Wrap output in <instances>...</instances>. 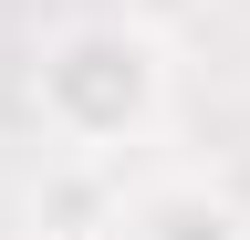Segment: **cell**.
I'll return each mask as SVG.
<instances>
[{"mask_svg":"<svg viewBox=\"0 0 250 240\" xmlns=\"http://www.w3.org/2000/svg\"><path fill=\"white\" fill-rule=\"evenodd\" d=\"M31 115L73 167H104L115 146L167 126V32H146L136 11L62 21L31 52Z\"/></svg>","mask_w":250,"mask_h":240,"instance_id":"6da1fadb","label":"cell"},{"mask_svg":"<svg viewBox=\"0 0 250 240\" xmlns=\"http://www.w3.org/2000/svg\"><path fill=\"white\" fill-rule=\"evenodd\" d=\"M136 240H250V219L229 198H208V188H156L136 209Z\"/></svg>","mask_w":250,"mask_h":240,"instance_id":"7a4b0ae2","label":"cell"},{"mask_svg":"<svg viewBox=\"0 0 250 240\" xmlns=\"http://www.w3.org/2000/svg\"><path fill=\"white\" fill-rule=\"evenodd\" d=\"M125 11H136V21H146V32H177V21H198V11H208V0H125Z\"/></svg>","mask_w":250,"mask_h":240,"instance_id":"3957f363","label":"cell"}]
</instances>
